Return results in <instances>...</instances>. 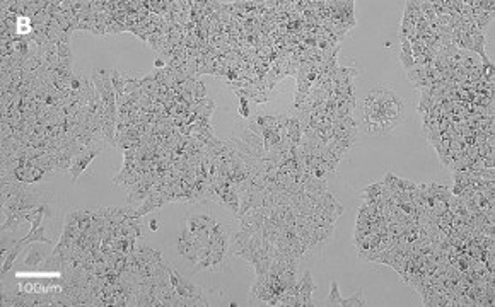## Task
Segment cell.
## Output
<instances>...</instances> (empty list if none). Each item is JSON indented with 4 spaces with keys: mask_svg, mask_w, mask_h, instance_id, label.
<instances>
[{
    "mask_svg": "<svg viewBox=\"0 0 495 307\" xmlns=\"http://www.w3.org/2000/svg\"><path fill=\"white\" fill-rule=\"evenodd\" d=\"M14 132L16 130L9 125V123H2L0 126V140H7V138H12L14 137Z\"/></svg>",
    "mask_w": 495,
    "mask_h": 307,
    "instance_id": "f1b7e54d",
    "label": "cell"
},
{
    "mask_svg": "<svg viewBox=\"0 0 495 307\" xmlns=\"http://www.w3.org/2000/svg\"><path fill=\"white\" fill-rule=\"evenodd\" d=\"M318 205L320 206H323L325 210H328L330 213H333V215H336V217L340 218V215L343 213V206L338 203V200H336L335 197H333V193L331 191H328L326 190L323 195L320 197V200H318Z\"/></svg>",
    "mask_w": 495,
    "mask_h": 307,
    "instance_id": "30bf717a",
    "label": "cell"
},
{
    "mask_svg": "<svg viewBox=\"0 0 495 307\" xmlns=\"http://www.w3.org/2000/svg\"><path fill=\"white\" fill-rule=\"evenodd\" d=\"M154 65H156L157 70H161V68H166V61H164L163 58H157Z\"/></svg>",
    "mask_w": 495,
    "mask_h": 307,
    "instance_id": "f35d334b",
    "label": "cell"
},
{
    "mask_svg": "<svg viewBox=\"0 0 495 307\" xmlns=\"http://www.w3.org/2000/svg\"><path fill=\"white\" fill-rule=\"evenodd\" d=\"M185 224L197 236L202 229H212L217 224V220L210 213H191L185 218Z\"/></svg>",
    "mask_w": 495,
    "mask_h": 307,
    "instance_id": "5b68a950",
    "label": "cell"
},
{
    "mask_svg": "<svg viewBox=\"0 0 495 307\" xmlns=\"http://www.w3.org/2000/svg\"><path fill=\"white\" fill-rule=\"evenodd\" d=\"M333 234H335V225H316L313 236L318 243V249H321L328 241H331Z\"/></svg>",
    "mask_w": 495,
    "mask_h": 307,
    "instance_id": "4fadbf2b",
    "label": "cell"
},
{
    "mask_svg": "<svg viewBox=\"0 0 495 307\" xmlns=\"http://www.w3.org/2000/svg\"><path fill=\"white\" fill-rule=\"evenodd\" d=\"M295 297H297V306H299V307H302V306H304V307L314 306L313 299H311V294H301V292H299V294L295 295Z\"/></svg>",
    "mask_w": 495,
    "mask_h": 307,
    "instance_id": "4dcf8cb0",
    "label": "cell"
},
{
    "mask_svg": "<svg viewBox=\"0 0 495 307\" xmlns=\"http://www.w3.org/2000/svg\"><path fill=\"white\" fill-rule=\"evenodd\" d=\"M464 186H466V184H461V183H454V184H452V191H451V193L454 195V197H459V195L463 193Z\"/></svg>",
    "mask_w": 495,
    "mask_h": 307,
    "instance_id": "d590c367",
    "label": "cell"
},
{
    "mask_svg": "<svg viewBox=\"0 0 495 307\" xmlns=\"http://www.w3.org/2000/svg\"><path fill=\"white\" fill-rule=\"evenodd\" d=\"M249 246H251V234L239 229V232H236L234 236L231 234V239H229V255L239 258L246 249H249Z\"/></svg>",
    "mask_w": 495,
    "mask_h": 307,
    "instance_id": "8992f818",
    "label": "cell"
},
{
    "mask_svg": "<svg viewBox=\"0 0 495 307\" xmlns=\"http://www.w3.org/2000/svg\"><path fill=\"white\" fill-rule=\"evenodd\" d=\"M255 121L258 123L262 128H268V130H278V118L277 114H258L255 116Z\"/></svg>",
    "mask_w": 495,
    "mask_h": 307,
    "instance_id": "ffe728a7",
    "label": "cell"
},
{
    "mask_svg": "<svg viewBox=\"0 0 495 307\" xmlns=\"http://www.w3.org/2000/svg\"><path fill=\"white\" fill-rule=\"evenodd\" d=\"M220 203L222 206H225V208L231 212L234 217L237 215V212H239V203H241V198H239V195L236 193V191H225L224 195H220Z\"/></svg>",
    "mask_w": 495,
    "mask_h": 307,
    "instance_id": "5bb4252c",
    "label": "cell"
},
{
    "mask_svg": "<svg viewBox=\"0 0 495 307\" xmlns=\"http://www.w3.org/2000/svg\"><path fill=\"white\" fill-rule=\"evenodd\" d=\"M341 306H343V307H362V306H367L366 299H364V290L359 289L357 292H354L350 297L341 299Z\"/></svg>",
    "mask_w": 495,
    "mask_h": 307,
    "instance_id": "44dd1931",
    "label": "cell"
},
{
    "mask_svg": "<svg viewBox=\"0 0 495 307\" xmlns=\"http://www.w3.org/2000/svg\"><path fill=\"white\" fill-rule=\"evenodd\" d=\"M401 53H410L412 55V43L408 40H401Z\"/></svg>",
    "mask_w": 495,
    "mask_h": 307,
    "instance_id": "8d00e7d4",
    "label": "cell"
},
{
    "mask_svg": "<svg viewBox=\"0 0 495 307\" xmlns=\"http://www.w3.org/2000/svg\"><path fill=\"white\" fill-rule=\"evenodd\" d=\"M14 172H16V178L19 179V181L24 183V184H31V183H36V181H41V179H43V176L47 174V172H45L41 167L31 166V164H28V166H22V167H17Z\"/></svg>",
    "mask_w": 495,
    "mask_h": 307,
    "instance_id": "52a82bcc",
    "label": "cell"
},
{
    "mask_svg": "<svg viewBox=\"0 0 495 307\" xmlns=\"http://www.w3.org/2000/svg\"><path fill=\"white\" fill-rule=\"evenodd\" d=\"M45 246H48V244L47 243H31L28 248H26L29 251L28 258L24 259L26 270H34V268H38L41 263L47 261L48 256L52 255V251H48Z\"/></svg>",
    "mask_w": 495,
    "mask_h": 307,
    "instance_id": "3957f363",
    "label": "cell"
},
{
    "mask_svg": "<svg viewBox=\"0 0 495 307\" xmlns=\"http://www.w3.org/2000/svg\"><path fill=\"white\" fill-rule=\"evenodd\" d=\"M22 249H24V246L19 244L17 241H16L12 248H9L5 253H2V255H5V259H3V264H2V273H7V271H9L10 268L14 266V261H16L17 256L22 253Z\"/></svg>",
    "mask_w": 495,
    "mask_h": 307,
    "instance_id": "2e32d148",
    "label": "cell"
},
{
    "mask_svg": "<svg viewBox=\"0 0 495 307\" xmlns=\"http://www.w3.org/2000/svg\"><path fill=\"white\" fill-rule=\"evenodd\" d=\"M101 154V151H98V149H86V151H82V152H79V154H75L74 157H72V164H70V176H72V181H79V178H80V174H82L84 171L87 169V166L91 164V160H94L96 157Z\"/></svg>",
    "mask_w": 495,
    "mask_h": 307,
    "instance_id": "6da1fadb",
    "label": "cell"
},
{
    "mask_svg": "<svg viewBox=\"0 0 495 307\" xmlns=\"http://www.w3.org/2000/svg\"><path fill=\"white\" fill-rule=\"evenodd\" d=\"M17 243H19V244H22V246L31 244V243H47V244H53V241L47 236V229H45V225H41V227L31 229L28 234H26L24 237H21V239H19Z\"/></svg>",
    "mask_w": 495,
    "mask_h": 307,
    "instance_id": "7c38bea8",
    "label": "cell"
},
{
    "mask_svg": "<svg viewBox=\"0 0 495 307\" xmlns=\"http://www.w3.org/2000/svg\"><path fill=\"white\" fill-rule=\"evenodd\" d=\"M246 128H248V130H251L253 133H256V135H260V137L263 135V130H265V128H262V126H260L258 123L255 121V118H248V125H246Z\"/></svg>",
    "mask_w": 495,
    "mask_h": 307,
    "instance_id": "d6a6232c",
    "label": "cell"
},
{
    "mask_svg": "<svg viewBox=\"0 0 495 307\" xmlns=\"http://www.w3.org/2000/svg\"><path fill=\"white\" fill-rule=\"evenodd\" d=\"M295 290H297V294L299 292H301V294H313V290H316V283L313 282V276H311L309 270H306L304 275L297 280Z\"/></svg>",
    "mask_w": 495,
    "mask_h": 307,
    "instance_id": "e0dca14e",
    "label": "cell"
},
{
    "mask_svg": "<svg viewBox=\"0 0 495 307\" xmlns=\"http://www.w3.org/2000/svg\"><path fill=\"white\" fill-rule=\"evenodd\" d=\"M239 114L243 118H249V101L248 98H239Z\"/></svg>",
    "mask_w": 495,
    "mask_h": 307,
    "instance_id": "1f68e13d",
    "label": "cell"
},
{
    "mask_svg": "<svg viewBox=\"0 0 495 307\" xmlns=\"http://www.w3.org/2000/svg\"><path fill=\"white\" fill-rule=\"evenodd\" d=\"M149 229H151L152 232H156V230L159 229V220H157V218H152V220L149 222Z\"/></svg>",
    "mask_w": 495,
    "mask_h": 307,
    "instance_id": "74e56055",
    "label": "cell"
},
{
    "mask_svg": "<svg viewBox=\"0 0 495 307\" xmlns=\"http://www.w3.org/2000/svg\"><path fill=\"white\" fill-rule=\"evenodd\" d=\"M398 60H400V63H401V67H403V70L405 72H408L412 67H415V60H413V55H410V53H401L400 51Z\"/></svg>",
    "mask_w": 495,
    "mask_h": 307,
    "instance_id": "484cf974",
    "label": "cell"
},
{
    "mask_svg": "<svg viewBox=\"0 0 495 307\" xmlns=\"http://www.w3.org/2000/svg\"><path fill=\"white\" fill-rule=\"evenodd\" d=\"M193 99H205L207 98V86H205V82L203 80L198 79L197 82H195V87H193Z\"/></svg>",
    "mask_w": 495,
    "mask_h": 307,
    "instance_id": "4316f807",
    "label": "cell"
},
{
    "mask_svg": "<svg viewBox=\"0 0 495 307\" xmlns=\"http://www.w3.org/2000/svg\"><path fill=\"white\" fill-rule=\"evenodd\" d=\"M239 138L244 142V144H248L249 147L255 149V151L267 154V151H265V149H263V138L260 137V135H256V133H253L251 130H248L246 126H244V128L241 130V137H239Z\"/></svg>",
    "mask_w": 495,
    "mask_h": 307,
    "instance_id": "9a60e30c",
    "label": "cell"
},
{
    "mask_svg": "<svg viewBox=\"0 0 495 307\" xmlns=\"http://www.w3.org/2000/svg\"><path fill=\"white\" fill-rule=\"evenodd\" d=\"M151 191H154V183H149V181H139L137 184H133L132 188L126 190V205H133V203H140L144 202L145 198L151 195Z\"/></svg>",
    "mask_w": 495,
    "mask_h": 307,
    "instance_id": "277c9868",
    "label": "cell"
},
{
    "mask_svg": "<svg viewBox=\"0 0 495 307\" xmlns=\"http://www.w3.org/2000/svg\"><path fill=\"white\" fill-rule=\"evenodd\" d=\"M16 295H17V292H9V290L2 292V297H0V304H2L3 307H5V306H14V302H16Z\"/></svg>",
    "mask_w": 495,
    "mask_h": 307,
    "instance_id": "83f0119b",
    "label": "cell"
},
{
    "mask_svg": "<svg viewBox=\"0 0 495 307\" xmlns=\"http://www.w3.org/2000/svg\"><path fill=\"white\" fill-rule=\"evenodd\" d=\"M470 40H471V45H473V50L471 51L475 55H480L482 61H489V56L485 53V46H487V38H485V33L478 29H473L470 33Z\"/></svg>",
    "mask_w": 495,
    "mask_h": 307,
    "instance_id": "8fae6325",
    "label": "cell"
},
{
    "mask_svg": "<svg viewBox=\"0 0 495 307\" xmlns=\"http://www.w3.org/2000/svg\"><path fill=\"white\" fill-rule=\"evenodd\" d=\"M176 292H178L181 297L190 299V297H200L203 295V290L198 285H195L193 282H190L188 278H185L183 275H179L178 271V285H176Z\"/></svg>",
    "mask_w": 495,
    "mask_h": 307,
    "instance_id": "ba28073f",
    "label": "cell"
},
{
    "mask_svg": "<svg viewBox=\"0 0 495 307\" xmlns=\"http://www.w3.org/2000/svg\"><path fill=\"white\" fill-rule=\"evenodd\" d=\"M2 213L5 215V222L2 224V232H16L21 227L22 222H26L24 215L14 212L10 208H5V206H2Z\"/></svg>",
    "mask_w": 495,
    "mask_h": 307,
    "instance_id": "9c48e42d",
    "label": "cell"
},
{
    "mask_svg": "<svg viewBox=\"0 0 495 307\" xmlns=\"http://www.w3.org/2000/svg\"><path fill=\"white\" fill-rule=\"evenodd\" d=\"M164 205H167V202H166V198H164L163 191H159V190L151 191V195L140 203L139 208H133V218H140L151 212L161 210Z\"/></svg>",
    "mask_w": 495,
    "mask_h": 307,
    "instance_id": "7a4b0ae2",
    "label": "cell"
},
{
    "mask_svg": "<svg viewBox=\"0 0 495 307\" xmlns=\"http://www.w3.org/2000/svg\"><path fill=\"white\" fill-rule=\"evenodd\" d=\"M427 75H429V68L424 67V65H415V67H412L406 72V77H408V80L412 84H417L418 80L425 79Z\"/></svg>",
    "mask_w": 495,
    "mask_h": 307,
    "instance_id": "7402d4cb",
    "label": "cell"
},
{
    "mask_svg": "<svg viewBox=\"0 0 495 307\" xmlns=\"http://www.w3.org/2000/svg\"><path fill=\"white\" fill-rule=\"evenodd\" d=\"M341 295H340V290H338V283L333 280L331 282V290H330V295L326 299V306H341Z\"/></svg>",
    "mask_w": 495,
    "mask_h": 307,
    "instance_id": "cb8c5ba5",
    "label": "cell"
},
{
    "mask_svg": "<svg viewBox=\"0 0 495 307\" xmlns=\"http://www.w3.org/2000/svg\"><path fill=\"white\" fill-rule=\"evenodd\" d=\"M123 77H125L123 94L130 96L132 92H135V91L140 89V77L137 75L135 72H123Z\"/></svg>",
    "mask_w": 495,
    "mask_h": 307,
    "instance_id": "ac0fdd59",
    "label": "cell"
},
{
    "mask_svg": "<svg viewBox=\"0 0 495 307\" xmlns=\"http://www.w3.org/2000/svg\"><path fill=\"white\" fill-rule=\"evenodd\" d=\"M366 133H369L372 137H383V128H381V121L374 120V121H364L362 123Z\"/></svg>",
    "mask_w": 495,
    "mask_h": 307,
    "instance_id": "d4e9b609",
    "label": "cell"
},
{
    "mask_svg": "<svg viewBox=\"0 0 495 307\" xmlns=\"http://www.w3.org/2000/svg\"><path fill=\"white\" fill-rule=\"evenodd\" d=\"M58 46V56L60 58H74L70 51V45H56Z\"/></svg>",
    "mask_w": 495,
    "mask_h": 307,
    "instance_id": "836d02e7",
    "label": "cell"
},
{
    "mask_svg": "<svg viewBox=\"0 0 495 307\" xmlns=\"http://www.w3.org/2000/svg\"><path fill=\"white\" fill-rule=\"evenodd\" d=\"M452 179H454V183L468 184V183H470V179H468V169H461V171H454V172H452Z\"/></svg>",
    "mask_w": 495,
    "mask_h": 307,
    "instance_id": "f546056e",
    "label": "cell"
},
{
    "mask_svg": "<svg viewBox=\"0 0 495 307\" xmlns=\"http://www.w3.org/2000/svg\"><path fill=\"white\" fill-rule=\"evenodd\" d=\"M111 82H113V87H114V92H116V96L123 94V89H125V77H123V72H120V70H111Z\"/></svg>",
    "mask_w": 495,
    "mask_h": 307,
    "instance_id": "603a6c76",
    "label": "cell"
},
{
    "mask_svg": "<svg viewBox=\"0 0 495 307\" xmlns=\"http://www.w3.org/2000/svg\"><path fill=\"white\" fill-rule=\"evenodd\" d=\"M207 258H209V263H210V271L220 273V271L224 270V258H225L224 253H219V251L210 249L209 255H207Z\"/></svg>",
    "mask_w": 495,
    "mask_h": 307,
    "instance_id": "d6986e66",
    "label": "cell"
},
{
    "mask_svg": "<svg viewBox=\"0 0 495 307\" xmlns=\"http://www.w3.org/2000/svg\"><path fill=\"white\" fill-rule=\"evenodd\" d=\"M478 172H480V179H495L494 169L485 167V169H482V171H478Z\"/></svg>",
    "mask_w": 495,
    "mask_h": 307,
    "instance_id": "e575fe53",
    "label": "cell"
}]
</instances>
